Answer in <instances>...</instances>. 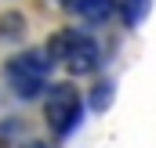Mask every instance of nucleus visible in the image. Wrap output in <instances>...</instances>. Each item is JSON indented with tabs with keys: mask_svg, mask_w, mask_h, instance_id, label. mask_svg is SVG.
I'll list each match as a JSON object with an SVG mask.
<instances>
[{
	"mask_svg": "<svg viewBox=\"0 0 156 148\" xmlns=\"http://www.w3.org/2000/svg\"><path fill=\"white\" fill-rule=\"evenodd\" d=\"M116 11H120V0H80L73 7V15L83 25H105Z\"/></svg>",
	"mask_w": 156,
	"mask_h": 148,
	"instance_id": "20e7f679",
	"label": "nucleus"
},
{
	"mask_svg": "<svg viewBox=\"0 0 156 148\" xmlns=\"http://www.w3.org/2000/svg\"><path fill=\"white\" fill-rule=\"evenodd\" d=\"M149 4L153 0H120V22L127 25V29H138L142 22H145V15H149Z\"/></svg>",
	"mask_w": 156,
	"mask_h": 148,
	"instance_id": "423d86ee",
	"label": "nucleus"
},
{
	"mask_svg": "<svg viewBox=\"0 0 156 148\" xmlns=\"http://www.w3.org/2000/svg\"><path fill=\"white\" fill-rule=\"evenodd\" d=\"M26 36H29L26 11H18V7L0 11V43H26Z\"/></svg>",
	"mask_w": 156,
	"mask_h": 148,
	"instance_id": "39448f33",
	"label": "nucleus"
},
{
	"mask_svg": "<svg viewBox=\"0 0 156 148\" xmlns=\"http://www.w3.org/2000/svg\"><path fill=\"white\" fill-rule=\"evenodd\" d=\"M18 148H55V145H44V141H26V145H18Z\"/></svg>",
	"mask_w": 156,
	"mask_h": 148,
	"instance_id": "1a4fd4ad",
	"label": "nucleus"
},
{
	"mask_svg": "<svg viewBox=\"0 0 156 148\" xmlns=\"http://www.w3.org/2000/svg\"><path fill=\"white\" fill-rule=\"evenodd\" d=\"M55 62L44 47H22L4 62V87L18 101H40L51 87Z\"/></svg>",
	"mask_w": 156,
	"mask_h": 148,
	"instance_id": "f257e3e1",
	"label": "nucleus"
},
{
	"mask_svg": "<svg viewBox=\"0 0 156 148\" xmlns=\"http://www.w3.org/2000/svg\"><path fill=\"white\" fill-rule=\"evenodd\" d=\"M40 101H44V126H47V134L55 141H66V137H73L80 130L87 101L73 83H51Z\"/></svg>",
	"mask_w": 156,
	"mask_h": 148,
	"instance_id": "7ed1b4c3",
	"label": "nucleus"
},
{
	"mask_svg": "<svg viewBox=\"0 0 156 148\" xmlns=\"http://www.w3.org/2000/svg\"><path fill=\"white\" fill-rule=\"evenodd\" d=\"M55 4H58V7H62V11H69V15H73V7H76L80 0H55Z\"/></svg>",
	"mask_w": 156,
	"mask_h": 148,
	"instance_id": "6e6552de",
	"label": "nucleus"
},
{
	"mask_svg": "<svg viewBox=\"0 0 156 148\" xmlns=\"http://www.w3.org/2000/svg\"><path fill=\"white\" fill-rule=\"evenodd\" d=\"M113 94H116V83H113V79H98V83L87 90V109L91 112H105L113 105Z\"/></svg>",
	"mask_w": 156,
	"mask_h": 148,
	"instance_id": "0eeeda50",
	"label": "nucleus"
},
{
	"mask_svg": "<svg viewBox=\"0 0 156 148\" xmlns=\"http://www.w3.org/2000/svg\"><path fill=\"white\" fill-rule=\"evenodd\" d=\"M44 51L51 54L55 65H62L69 76H94L102 69V43L91 36L87 29H58L51 33V40L44 43Z\"/></svg>",
	"mask_w": 156,
	"mask_h": 148,
	"instance_id": "f03ea898",
	"label": "nucleus"
}]
</instances>
